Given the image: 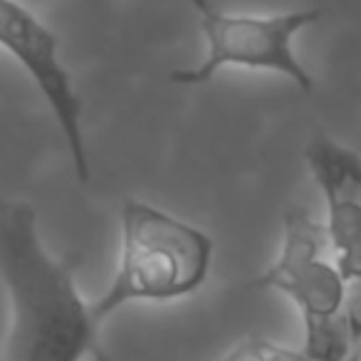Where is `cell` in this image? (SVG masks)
<instances>
[{"instance_id": "1", "label": "cell", "mask_w": 361, "mask_h": 361, "mask_svg": "<svg viewBox=\"0 0 361 361\" xmlns=\"http://www.w3.org/2000/svg\"><path fill=\"white\" fill-rule=\"evenodd\" d=\"M77 267V255L47 250L30 203L0 198V280L11 302L0 361H109Z\"/></svg>"}, {"instance_id": "2", "label": "cell", "mask_w": 361, "mask_h": 361, "mask_svg": "<svg viewBox=\"0 0 361 361\" xmlns=\"http://www.w3.org/2000/svg\"><path fill=\"white\" fill-rule=\"evenodd\" d=\"M119 221L116 272L104 295L92 302L99 326L131 302L183 300L206 285L216 250L206 231L139 198L121 203Z\"/></svg>"}, {"instance_id": "3", "label": "cell", "mask_w": 361, "mask_h": 361, "mask_svg": "<svg viewBox=\"0 0 361 361\" xmlns=\"http://www.w3.org/2000/svg\"><path fill=\"white\" fill-rule=\"evenodd\" d=\"M324 223H317L305 208H290L282 216V245L275 262L252 285L290 297L305 324V351L314 361H344L351 331L346 285L334 260L326 257Z\"/></svg>"}, {"instance_id": "4", "label": "cell", "mask_w": 361, "mask_h": 361, "mask_svg": "<svg viewBox=\"0 0 361 361\" xmlns=\"http://www.w3.org/2000/svg\"><path fill=\"white\" fill-rule=\"evenodd\" d=\"M201 20L208 55L201 65L176 70L171 82L180 87L208 85L226 67L265 70L287 77L300 92L314 90L310 70L295 52V35L319 23V8L275 13V16H238L226 13L216 0H191Z\"/></svg>"}, {"instance_id": "5", "label": "cell", "mask_w": 361, "mask_h": 361, "mask_svg": "<svg viewBox=\"0 0 361 361\" xmlns=\"http://www.w3.org/2000/svg\"><path fill=\"white\" fill-rule=\"evenodd\" d=\"M0 50H6L35 82L50 106L80 183H90L92 166L85 139V106L60 55L57 35L20 0H0Z\"/></svg>"}, {"instance_id": "6", "label": "cell", "mask_w": 361, "mask_h": 361, "mask_svg": "<svg viewBox=\"0 0 361 361\" xmlns=\"http://www.w3.org/2000/svg\"><path fill=\"white\" fill-rule=\"evenodd\" d=\"M307 166L324 196L326 240L346 285L349 322L361 331V156L336 139L317 134L305 149Z\"/></svg>"}, {"instance_id": "7", "label": "cell", "mask_w": 361, "mask_h": 361, "mask_svg": "<svg viewBox=\"0 0 361 361\" xmlns=\"http://www.w3.org/2000/svg\"><path fill=\"white\" fill-rule=\"evenodd\" d=\"M221 361H314L305 351L287 349V346L272 344L262 336H247L233 351H228Z\"/></svg>"}, {"instance_id": "8", "label": "cell", "mask_w": 361, "mask_h": 361, "mask_svg": "<svg viewBox=\"0 0 361 361\" xmlns=\"http://www.w3.org/2000/svg\"><path fill=\"white\" fill-rule=\"evenodd\" d=\"M344 361H361V331L351 339V346H349V354H346Z\"/></svg>"}]
</instances>
